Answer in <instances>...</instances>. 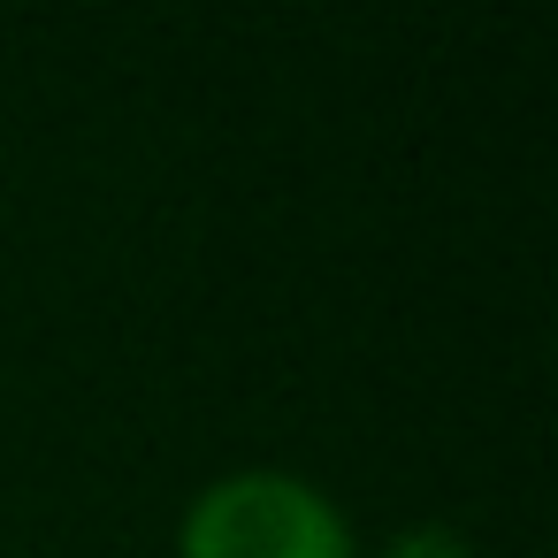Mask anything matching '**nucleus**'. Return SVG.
<instances>
[{"label":"nucleus","mask_w":558,"mask_h":558,"mask_svg":"<svg viewBox=\"0 0 558 558\" xmlns=\"http://www.w3.org/2000/svg\"><path fill=\"white\" fill-rule=\"evenodd\" d=\"M383 558H474L451 527H405V535H390V550Z\"/></svg>","instance_id":"2"},{"label":"nucleus","mask_w":558,"mask_h":558,"mask_svg":"<svg viewBox=\"0 0 558 558\" xmlns=\"http://www.w3.org/2000/svg\"><path fill=\"white\" fill-rule=\"evenodd\" d=\"M177 558H360L352 520L329 489L283 466L215 474L177 527Z\"/></svg>","instance_id":"1"}]
</instances>
